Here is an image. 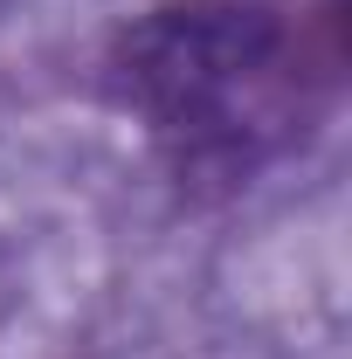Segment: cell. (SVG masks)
Here are the masks:
<instances>
[{"instance_id":"6da1fadb","label":"cell","mask_w":352,"mask_h":359,"mask_svg":"<svg viewBox=\"0 0 352 359\" xmlns=\"http://www.w3.org/2000/svg\"><path fill=\"white\" fill-rule=\"evenodd\" d=\"M346 21V0H159L111 35L104 97L187 194H235L339 104Z\"/></svg>"}]
</instances>
